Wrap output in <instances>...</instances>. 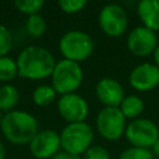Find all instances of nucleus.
<instances>
[{
	"mask_svg": "<svg viewBox=\"0 0 159 159\" xmlns=\"http://www.w3.org/2000/svg\"><path fill=\"white\" fill-rule=\"evenodd\" d=\"M56 62L50 50L36 45L25 47L16 58L19 75L34 81L51 77Z\"/></svg>",
	"mask_w": 159,
	"mask_h": 159,
	"instance_id": "obj_1",
	"label": "nucleus"
},
{
	"mask_svg": "<svg viewBox=\"0 0 159 159\" xmlns=\"http://www.w3.org/2000/svg\"><path fill=\"white\" fill-rule=\"evenodd\" d=\"M1 133L12 144H30L39 132L37 119L29 112L14 109L5 113L0 125Z\"/></svg>",
	"mask_w": 159,
	"mask_h": 159,
	"instance_id": "obj_2",
	"label": "nucleus"
},
{
	"mask_svg": "<svg viewBox=\"0 0 159 159\" xmlns=\"http://www.w3.org/2000/svg\"><path fill=\"white\" fill-rule=\"evenodd\" d=\"M58 48L65 60L81 63L93 53L94 42L89 34L82 30H70L61 36Z\"/></svg>",
	"mask_w": 159,
	"mask_h": 159,
	"instance_id": "obj_3",
	"label": "nucleus"
},
{
	"mask_svg": "<svg viewBox=\"0 0 159 159\" xmlns=\"http://www.w3.org/2000/svg\"><path fill=\"white\" fill-rule=\"evenodd\" d=\"M83 82V70L80 63L60 60L51 75V86L56 93L63 96L68 93H75Z\"/></svg>",
	"mask_w": 159,
	"mask_h": 159,
	"instance_id": "obj_4",
	"label": "nucleus"
},
{
	"mask_svg": "<svg viewBox=\"0 0 159 159\" xmlns=\"http://www.w3.org/2000/svg\"><path fill=\"white\" fill-rule=\"evenodd\" d=\"M93 138L94 133L88 123H67L60 133L61 149L70 154L82 155L92 145Z\"/></svg>",
	"mask_w": 159,
	"mask_h": 159,
	"instance_id": "obj_5",
	"label": "nucleus"
},
{
	"mask_svg": "<svg viewBox=\"0 0 159 159\" xmlns=\"http://www.w3.org/2000/svg\"><path fill=\"white\" fill-rule=\"evenodd\" d=\"M127 124V119L118 107H103L96 117L97 132L109 142H116L124 135Z\"/></svg>",
	"mask_w": 159,
	"mask_h": 159,
	"instance_id": "obj_6",
	"label": "nucleus"
},
{
	"mask_svg": "<svg viewBox=\"0 0 159 159\" xmlns=\"http://www.w3.org/2000/svg\"><path fill=\"white\" fill-rule=\"evenodd\" d=\"M124 137L132 147L150 149L159 139V127L148 118H137L127 124Z\"/></svg>",
	"mask_w": 159,
	"mask_h": 159,
	"instance_id": "obj_7",
	"label": "nucleus"
},
{
	"mask_svg": "<svg viewBox=\"0 0 159 159\" xmlns=\"http://www.w3.org/2000/svg\"><path fill=\"white\" fill-rule=\"evenodd\" d=\"M128 15L119 4H106L98 14V25L109 37H119L128 29Z\"/></svg>",
	"mask_w": 159,
	"mask_h": 159,
	"instance_id": "obj_8",
	"label": "nucleus"
},
{
	"mask_svg": "<svg viewBox=\"0 0 159 159\" xmlns=\"http://www.w3.org/2000/svg\"><path fill=\"white\" fill-rule=\"evenodd\" d=\"M159 43L157 32L140 25L129 31L127 37V47L129 52L137 57H147L153 55Z\"/></svg>",
	"mask_w": 159,
	"mask_h": 159,
	"instance_id": "obj_9",
	"label": "nucleus"
},
{
	"mask_svg": "<svg viewBox=\"0 0 159 159\" xmlns=\"http://www.w3.org/2000/svg\"><path fill=\"white\" fill-rule=\"evenodd\" d=\"M57 111L67 123H78L84 122L87 118L89 113V106L81 94L75 92L63 94L58 98Z\"/></svg>",
	"mask_w": 159,
	"mask_h": 159,
	"instance_id": "obj_10",
	"label": "nucleus"
},
{
	"mask_svg": "<svg viewBox=\"0 0 159 159\" xmlns=\"http://www.w3.org/2000/svg\"><path fill=\"white\" fill-rule=\"evenodd\" d=\"M29 148L36 159H51L61 149L60 134L52 129L39 130L30 142Z\"/></svg>",
	"mask_w": 159,
	"mask_h": 159,
	"instance_id": "obj_11",
	"label": "nucleus"
},
{
	"mask_svg": "<svg viewBox=\"0 0 159 159\" xmlns=\"http://www.w3.org/2000/svg\"><path fill=\"white\" fill-rule=\"evenodd\" d=\"M129 84L138 92L153 91L159 86V68L150 62L137 65L129 72Z\"/></svg>",
	"mask_w": 159,
	"mask_h": 159,
	"instance_id": "obj_12",
	"label": "nucleus"
},
{
	"mask_svg": "<svg viewBox=\"0 0 159 159\" xmlns=\"http://www.w3.org/2000/svg\"><path fill=\"white\" fill-rule=\"evenodd\" d=\"M96 97L104 107H119L125 97L123 86L112 77L101 78L96 84Z\"/></svg>",
	"mask_w": 159,
	"mask_h": 159,
	"instance_id": "obj_13",
	"label": "nucleus"
},
{
	"mask_svg": "<svg viewBox=\"0 0 159 159\" xmlns=\"http://www.w3.org/2000/svg\"><path fill=\"white\" fill-rule=\"evenodd\" d=\"M137 14L142 25L153 30L159 31V0H142L138 2Z\"/></svg>",
	"mask_w": 159,
	"mask_h": 159,
	"instance_id": "obj_14",
	"label": "nucleus"
},
{
	"mask_svg": "<svg viewBox=\"0 0 159 159\" xmlns=\"http://www.w3.org/2000/svg\"><path fill=\"white\" fill-rule=\"evenodd\" d=\"M125 119H137L140 118V114L144 111V102L137 94H128L124 97L122 103L118 107Z\"/></svg>",
	"mask_w": 159,
	"mask_h": 159,
	"instance_id": "obj_15",
	"label": "nucleus"
},
{
	"mask_svg": "<svg viewBox=\"0 0 159 159\" xmlns=\"http://www.w3.org/2000/svg\"><path fill=\"white\" fill-rule=\"evenodd\" d=\"M20 99L19 89L10 83H5L0 87V111L9 113L14 111Z\"/></svg>",
	"mask_w": 159,
	"mask_h": 159,
	"instance_id": "obj_16",
	"label": "nucleus"
},
{
	"mask_svg": "<svg viewBox=\"0 0 159 159\" xmlns=\"http://www.w3.org/2000/svg\"><path fill=\"white\" fill-rule=\"evenodd\" d=\"M56 91L51 84H40L32 92V101L39 107H46L56 99Z\"/></svg>",
	"mask_w": 159,
	"mask_h": 159,
	"instance_id": "obj_17",
	"label": "nucleus"
},
{
	"mask_svg": "<svg viewBox=\"0 0 159 159\" xmlns=\"http://www.w3.org/2000/svg\"><path fill=\"white\" fill-rule=\"evenodd\" d=\"M19 75L16 61L9 56L0 57V82H10Z\"/></svg>",
	"mask_w": 159,
	"mask_h": 159,
	"instance_id": "obj_18",
	"label": "nucleus"
},
{
	"mask_svg": "<svg viewBox=\"0 0 159 159\" xmlns=\"http://www.w3.org/2000/svg\"><path fill=\"white\" fill-rule=\"evenodd\" d=\"M25 30L32 37L42 36L46 31V20H45V17L40 14L29 16L26 22H25Z\"/></svg>",
	"mask_w": 159,
	"mask_h": 159,
	"instance_id": "obj_19",
	"label": "nucleus"
},
{
	"mask_svg": "<svg viewBox=\"0 0 159 159\" xmlns=\"http://www.w3.org/2000/svg\"><path fill=\"white\" fill-rule=\"evenodd\" d=\"M45 1L43 0H16L15 1V7L29 16L36 15L40 12V10L43 7Z\"/></svg>",
	"mask_w": 159,
	"mask_h": 159,
	"instance_id": "obj_20",
	"label": "nucleus"
},
{
	"mask_svg": "<svg viewBox=\"0 0 159 159\" xmlns=\"http://www.w3.org/2000/svg\"><path fill=\"white\" fill-rule=\"evenodd\" d=\"M118 159H154V155L150 149L129 147L120 153Z\"/></svg>",
	"mask_w": 159,
	"mask_h": 159,
	"instance_id": "obj_21",
	"label": "nucleus"
},
{
	"mask_svg": "<svg viewBox=\"0 0 159 159\" xmlns=\"http://www.w3.org/2000/svg\"><path fill=\"white\" fill-rule=\"evenodd\" d=\"M12 43H14V39L10 30L0 24V57L6 56L10 52Z\"/></svg>",
	"mask_w": 159,
	"mask_h": 159,
	"instance_id": "obj_22",
	"label": "nucleus"
},
{
	"mask_svg": "<svg viewBox=\"0 0 159 159\" xmlns=\"http://www.w3.org/2000/svg\"><path fill=\"white\" fill-rule=\"evenodd\" d=\"M87 5L86 0H60L58 6L65 14H77L82 11Z\"/></svg>",
	"mask_w": 159,
	"mask_h": 159,
	"instance_id": "obj_23",
	"label": "nucleus"
},
{
	"mask_svg": "<svg viewBox=\"0 0 159 159\" xmlns=\"http://www.w3.org/2000/svg\"><path fill=\"white\" fill-rule=\"evenodd\" d=\"M81 157L82 159H111L109 152L103 145H91Z\"/></svg>",
	"mask_w": 159,
	"mask_h": 159,
	"instance_id": "obj_24",
	"label": "nucleus"
},
{
	"mask_svg": "<svg viewBox=\"0 0 159 159\" xmlns=\"http://www.w3.org/2000/svg\"><path fill=\"white\" fill-rule=\"evenodd\" d=\"M51 159H82L81 155H75V154H70L67 152L60 150L56 155H53Z\"/></svg>",
	"mask_w": 159,
	"mask_h": 159,
	"instance_id": "obj_25",
	"label": "nucleus"
},
{
	"mask_svg": "<svg viewBox=\"0 0 159 159\" xmlns=\"http://www.w3.org/2000/svg\"><path fill=\"white\" fill-rule=\"evenodd\" d=\"M150 150H152V153H153V155H154V157L159 158V139L153 144V147L150 148Z\"/></svg>",
	"mask_w": 159,
	"mask_h": 159,
	"instance_id": "obj_26",
	"label": "nucleus"
},
{
	"mask_svg": "<svg viewBox=\"0 0 159 159\" xmlns=\"http://www.w3.org/2000/svg\"><path fill=\"white\" fill-rule=\"evenodd\" d=\"M153 60H154V65L159 68V43H158V46H157V48L153 53Z\"/></svg>",
	"mask_w": 159,
	"mask_h": 159,
	"instance_id": "obj_27",
	"label": "nucleus"
},
{
	"mask_svg": "<svg viewBox=\"0 0 159 159\" xmlns=\"http://www.w3.org/2000/svg\"><path fill=\"white\" fill-rule=\"evenodd\" d=\"M5 145L2 144V142H0V159H5Z\"/></svg>",
	"mask_w": 159,
	"mask_h": 159,
	"instance_id": "obj_28",
	"label": "nucleus"
},
{
	"mask_svg": "<svg viewBox=\"0 0 159 159\" xmlns=\"http://www.w3.org/2000/svg\"><path fill=\"white\" fill-rule=\"evenodd\" d=\"M1 119H2V116L0 114V125H1Z\"/></svg>",
	"mask_w": 159,
	"mask_h": 159,
	"instance_id": "obj_29",
	"label": "nucleus"
}]
</instances>
